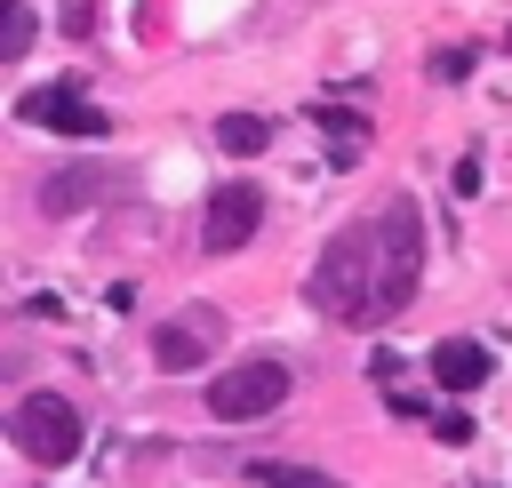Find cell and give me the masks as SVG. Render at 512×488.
<instances>
[{"label":"cell","instance_id":"1","mask_svg":"<svg viewBox=\"0 0 512 488\" xmlns=\"http://www.w3.org/2000/svg\"><path fill=\"white\" fill-rule=\"evenodd\" d=\"M416 280H424V216H416L408 192H392L384 216H376V296H368V320L360 328L400 320L416 304Z\"/></svg>","mask_w":512,"mask_h":488},{"label":"cell","instance_id":"2","mask_svg":"<svg viewBox=\"0 0 512 488\" xmlns=\"http://www.w3.org/2000/svg\"><path fill=\"white\" fill-rule=\"evenodd\" d=\"M368 296H376V224H344L320 248V264L304 280V304L328 312V320H344V328H360L368 320Z\"/></svg>","mask_w":512,"mask_h":488},{"label":"cell","instance_id":"3","mask_svg":"<svg viewBox=\"0 0 512 488\" xmlns=\"http://www.w3.org/2000/svg\"><path fill=\"white\" fill-rule=\"evenodd\" d=\"M8 440H16L32 464H72L80 440H88V424H80V408H72L64 392H24L16 416H8Z\"/></svg>","mask_w":512,"mask_h":488},{"label":"cell","instance_id":"4","mask_svg":"<svg viewBox=\"0 0 512 488\" xmlns=\"http://www.w3.org/2000/svg\"><path fill=\"white\" fill-rule=\"evenodd\" d=\"M280 400H288V368L280 360H240V368H224L208 384V416H224V424H256Z\"/></svg>","mask_w":512,"mask_h":488},{"label":"cell","instance_id":"5","mask_svg":"<svg viewBox=\"0 0 512 488\" xmlns=\"http://www.w3.org/2000/svg\"><path fill=\"white\" fill-rule=\"evenodd\" d=\"M216 344H224V312H216V304H184L176 320H160V328H152V360H160L168 376L200 368Z\"/></svg>","mask_w":512,"mask_h":488},{"label":"cell","instance_id":"6","mask_svg":"<svg viewBox=\"0 0 512 488\" xmlns=\"http://www.w3.org/2000/svg\"><path fill=\"white\" fill-rule=\"evenodd\" d=\"M256 224H264V200H256V184H216L208 192V216H200V248L208 256H232V248H248L256 240Z\"/></svg>","mask_w":512,"mask_h":488},{"label":"cell","instance_id":"7","mask_svg":"<svg viewBox=\"0 0 512 488\" xmlns=\"http://www.w3.org/2000/svg\"><path fill=\"white\" fill-rule=\"evenodd\" d=\"M16 112H24V120H40V128H72V136H104V128H112V112H104V104H88L72 80H56V88H32Z\"/></svg>","mask_w":512,"mask_h":488},{"label":"cell","instance_id":"8","mask_svg":"<svg viewBox=\"0 0 512 488\" xmlns=\"http://www.w3.org/2000/svg\"><path fill=\"white\" fill-rule=\"evenodd\" d=\"M432 376H440L448 392L488 384V344H472V336H440V344H432Z\"/></svg>","mask_w":512,"mask_h":488},{"label":"cell","instance_id":"9","mask_svg":"<svg viewBox=\"0 0 512 488\" xmlns=\"http://www.w3.org/2000/svg\"><path fill=\"white\" fill-rule=\"evenodd\" d=\"M104 192H112V176H96V168H64V176L40 184V208H48V216H72V208H96Z\"/></svg>","mask_w":512,"mask_h":488},{"label":"cell","instance_id":"10","mask_svg":"<svg viewBox=\"0 0 512 488\" xmlns=\"http://www.w3.org/2000/svg\"><path fill=\"white\" fill-rule=\"evenodd\" d=\"M264 136H272V128H264L256 112H224V120H216V144H224L232 160H248V152H264Z\"/></svg>","mask_w":512,"mask_h":488},{"label":"cell","instance_id":"11","mask_svg":"<svg viewBox=\"0 0 512 488\" xmlns=\"http://www.w3.org/2000/svg\"><path fill=\"white\" fill-rule=\"evenodd\" d=\"M256 488H344L336 472H312V464H248Z\"/></svg>","mask_w":512,"mask_h":488},{"label":"cell","instance_id":"12","mask_svg":"<svg viewBox=\"0 0 512 488\" xmlns=\"http://www.w3.org/2000/svg\"><path fill=\"white\" fill-rule=\"evenodd\" d=\"M24 48H32V8L0 0V56H24Z\"/></svg>","mask_w":512,"mask_h":488},{"label":"cell","instance_id":"13","mask_svg":"<svg viewBox=\"0 0 512 488\" xmlns=\"http://www.w3.org/2000/svg\"><path fill=\"white\" fill-rule=\"evenodd\" d=\"M432 432H440V440H448V448H464V440H472V432H480V424H472V416H464V408H432Z\"/></svg>","mask_w":512,"mask_h":488},{"label":"cell","instance_id":"14","mask_svg":"<svg viewBox=\"0 0 512 488\" xmlns=\"http://www.w3.org/2000/svg\"><path fill=\"white\" fill-rule=\"evenodd\" d=\"M464 72H472V48H440L432 56V80H464Z\"/></svg>","mask_w":512,"mask_h":488},{"label":"cell","instance_id":"15","mask_svg":"<svg viewBox=\"0 0 512 488\" xmlns=\"http://www.w3.org/2000/svg\"><path fill=\"white\" fill-rule=\"evenodd\" d=\"M72 32H88V0H72Z\"/></svg>","mask_w":512,"mask_h":488}]
</instances>
